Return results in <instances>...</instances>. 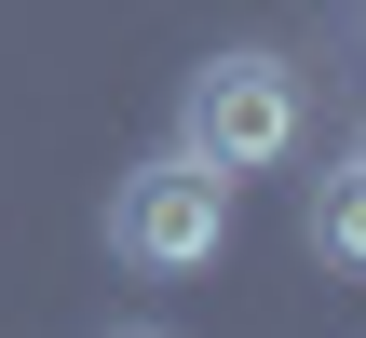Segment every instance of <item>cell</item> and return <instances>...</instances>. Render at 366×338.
I'll return each instance as SVG.
<instances>
[{"label": "cell", "instance_id": "3", "mask_svg": "<svg viewBox=\"0 0 366 338\" xmlns=\"http://www.w3.org/2000/svg\"><path fill=\"white\" fill-rule=\"evenodd\" d=\"M312 244H326L340 271H366V135L326 163V176H312Z\"/></svg>", "mask_w": 366, "mask_h": 338}, {"label": "cell", "instance_id": "4", "mask_svg": "<svg viewBox=\"0 0 366 338\" xmlns=\"http://www.w3.org/2000/svg\"><path fill=\"white\" fill-rule=\"evenodd\" d=\"M95 338H177V325H95Z\"/></svg>", "mask_w": 366, "mask_h": 338}, {"label": "cell", "instance_id": "2", "mask_svg": "<svg viewBox=\"0 0 366 338\" xmlns=\"http://www.w3.org/2000/svg\"><path fill=\"white\" fill-rule=\"evenodd\" d=\"M217 244H231V176H217V163L149 149L136 176H109V257H122V271L177 285V271H217Z\"/></svg>", "mask_w": 366, "mask_h": 338}, {"label": "cell", "instance_id": "1", "mask_svg": "<svg viewBox=\"0 0 366 338\" xmlns=\"http://www.w3.org/2000/svg\"><path fill=\"white\" fill-rule=\"evenodd\" d=\"M299 135H312V95H299V68H285V54H258V41L204 54V68H190V95H177V149H190V163H217V176H272Z\"/></svg>", "mask_w": 366, "mask_h": 338}]
</instances>
